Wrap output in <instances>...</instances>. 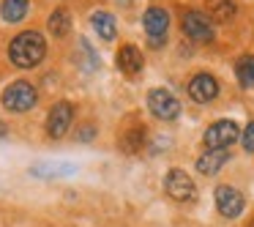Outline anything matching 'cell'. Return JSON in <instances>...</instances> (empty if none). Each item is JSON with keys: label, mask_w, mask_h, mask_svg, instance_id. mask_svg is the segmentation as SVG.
I'll list each match as a JSON object with an SVG mask.
<instances>
[{"label": "cell", "mask_w": 254, "mask_h": 227, "mask_svg": "<svg viewBox=\"0 0 254 227\" xmlns=\"http://www.w3.org/2000/svg\"><path fill=\"white\" fill-rule=\"evenodd\" d=\"M0 14H3L6 22H19L28 14V0H3L0 3Z\"/></svg>", "instance_id": "2e32d148"}, {"label": "cell", "mask_w": 254, "mask_h": 227, "mask_svg": "<svg viewBox=\"0 0 254 227\" xmlns=\"http://www.w3.org/2000/svg\"><path fill=\"white\" fill-rule=\"evenodd\" d=\"M230 159V153L227 151H216V148H208V153H202L197 159V170L202 172V175H213V172L221 170V164Z\"/></svg>", "instance_id": "4fadbf2b"}, {"label": "cell", "mask_w": 254, "mask_h": 227, "mask_svg": "<svg viewBox=\"0 0 254 227\" xmlns=\"http://www.w3.org/2000/svg\"><path fill=\"white\" fill-rule=\"evenodd\" d=\"M189 96H191L194 101H199V104L213 101L216 96H219V82H216V77H210V74H197V77L189 82Z\"/></svg>", "instance_id": "30bf717a"}, {"label": "cell", "mask_w": 254, "mask_h": 227, "mask_svg": "<svg viewBox=\"0 0 254 227\" xmlns=\"http://www.w3.org/2000/svg\"><path fill=\"white\" fill-rule=\"evenodd\" d=\"M208 17L216 22H230L235 17V3L232 0H208Z\"/></svg>", "instance_id": "9a60e30c"}, {"label": "cell", "mask_w": 254, "mask_h": 227, "mask_svg": "<svg viewBox=\"0 0 254 227\" xmlns=\"http://www.w3.org/2000/svg\"><path fill=\"white\" fill-rule=\"evenodd\" d=\"M121 3H128V0H121Z\"/></svg>", "instance_id": "7402d4cb"}, {"label": "cell", "mask_w": 254, "mask_h": 227, "mask_svg": "<svg viewBox=\"0 0 254 227\" xmlns=\"http://www.w3.org/2000/svg\"><path fill=\"white\" fill-rule=\"evenodd\" d=\"M243 148H246L249 153H254V123H249L246 132H243Z\"/></svg>", "instance_id": "ffe728a7"}, {"label": "cell", "mask_w": 254, "mask_h": 227, "mask_svg": "<svg viewBox=\"0 0 254 227\" xmlns=\"http://www.w3.org/2000/svg\"><path fill=\"white\" fill-rule=\"evenodd\" d=\"M148 107H150V112H153L159 121H172V118H178V112H181L178 99L167 88L150 90V93H148Z\"/></svg>", "instance_id": "277c9868"}, {"label": "cell", "mask_w": 254, "mask_h": 227, "mask_svg": "<svg viewBox=\"0 0 254 227\" xmlns=\"http://www.w3.org/2000/svg\"><path fill=\"white\" fill-rule=\"evenodd\" d=\"M68 28H71V17H68L66 8L52 11V17H50V33L58 36V39H63V36L68 33Z\"/></svg>", "instance_id": "ac0fdd59"}, {"label": "cell", "mask_w": 254, "mask_h": 227, "mask_svg": "<svg viewBox=\"0 0 254 227\" xmlns=\"http://www.w3.org/2000/svg\"><path fill=\"white\" fill-rule=\"evenodd\" d=\"M44 55H47V41H44V36L36 33V30L19 33L17 39L11 41V47H8V58H11V63L19 69L39 66V63L44 61Z\"/></svg>", "instance_id": "6da1fadb"}, {"label": "cell", "mask_w": 254, "mask_h": 227, "mask_svg": "<svg viewBox=\"0 0 254 227\" xmlns=\"http://www.w3.org/2000/svg\"><path fill=\"white\" fill-rule=\"evenodd\" d=\"M235 140H238V123L235 121H216L205 132V145L216 148V151H227V145H232Z\"/></svg>", "instance_id": "8992f818"}, {"label": "cell", "mask_w": 254, "mask_h": 227, "mask_svg": "<svg viewBox=\"0 0 254 227\" xmlns=\"http://www.w3.org/2000/svg\"><path fill=\"white\" fill-rule=\"evenodd\" d=\"M30 172L39 178H61V175H74L77 164H71V161H39V164L30 167Z\"/></svg>", "instance_id": "7c38bea8"}, {"label": "cell", "mask_w": 254, "mask_h": 227, "mask_svg": "<svg viewBox=\"0 0 254 227\" xmlns=\"http://www.w3.org/2000/svg\"><path fill=\"white\" fill-rule=\"evenodd\" d=\"M142 145H145V129L142 126L128 129V132L121 137V151H126V153H137Z\"/></svg>", "instance_id": "e0dca14e"}, {"label": "cell", "mask_w": 254, "mask_h": 227, "mask_svg": "<svg viewBox=\"0 0 254 227\" xmlns=\"http://www.w3.org/2000/svg\"><path fill=\"white\" fill-rule=\"evenodd\" d=\"M71 121H74V107L68 101H58L50 110V118H47V134L55 140L63 137L68 132V126H71Z\"/></svg>", "instance_id": "52a82bcc"}, {"label": "cell", "mask_w": 254, "mask_h": 227, "mask_svg": "<svg viewBox=\"0 0 254 227\" xmlns=\"http://www.w3.org/2000/svg\"><path fill=\"white\" fill-rule=\"evenodd\" d=\"M216 208H219L221 216L235 219V216H241V211H243V194L238 192V189H232V186H219L216 189Z\"/></svg>", "instance_id": "ba28073f"}, {"label": "cell", "mask_w": 254, "mask_h": 227, "mask_svg": "<svg viewBox=\"0 0 254 227\" xmlns=\"http://www.w3.org/2000/svg\"><path fill=\"white\" fill-rule=\"evenodd\" d=\"M36 99H39L36 88L30 82H25V79H17V82H11L6 90H3V104H6V110H11V112L33 110Z\"/></svg>", "instance_id": "7a4b0ae2"}, {"label": "cell", "mask_w": 254, "mask_h": 227, "mask_svg": "<svg viewBox=\"0 0 254 227\" xmlns=\"http://www.w3.org/2000/svg\"><path fill=\"white\" fill-rule=\"evenodd\" d=\"M183 33L194 41H210L213 39V25H210V19L205 17V14L189 11L186 17H183Z\"/></svg>", "instance_id": "9c48e42d"}, {"label": "cell", "mask_w": 254, "mask_h": 227, "mask_svg": "<svg viewBox=\"0 0 254 227\" xmlns=\"http://www.w3.org/2000/svg\"><path fill=\"white\" fill-rule=\"evenodd\" d=\"M142 66H145V58L137 47H131V44L121 47V52H118V69H121L123 74H131L134 77V74L142 72Z\"/></svg>", "instance_id": "8fae6325"}, {"label": "cell", "mask_w": 254, "mask_h": 227, "mask_svg": "<svg viewBox=\"0 0 254 227\" xmlns=\"http://www.w3.org/2000/svg\"><path fill=\"white\" fill-rule=\"evenodd\" d=\"M93 134H96V129H93V126H85L82 132L77 134V140H90V137H93Z\"/></svg>", "instance_id": "44dd1931"}, {"label": "cell", "mask_w": 254, "mask_h": 227, "mask_svg": "<svg viewBox=\"0 0 254 227\" xmlns=\"http://www.w3.org/2000/svg\"><path fill=\"white\" fill-rule=\"evenodd\" d=\"M164 189H167V194H170L172 200H178V203L194 200V194H197V186H194V181H191V178H189L183 170H170V172H167Z\"/></svg>", "instance_id": "5b68a950"}, {"label": "cell", "mask_w": 254, "mask_h": 227, "mask_svg": "<svg viewBox=\"0 0 254 227\" xmlns=\"http://www.w3.org/2000/svg\"><path fill=\"white\" fill-rule=\"evenodd\" d=\"M142 25L150 36V47H161L164 44V36H167V28H170V14L161 6H150L142 17Z\"/></svg>", "instance_id": "3957f363"}, {"label": "cell", "mask_w": 254, "mask_h": 227, "mask_svg": "<svg viewBox=\"0 0 254 227\" xmlns=\"http://www.w3.org/2000/svg\"><path fill=\"white\" fill-rule=\"evenodd\" d=\"M235 74H238V82H241L243 88H254V58L243 55L235 66Z\"/></svg>", "instance_id": "d6986e66"}, {"label": "cell", "mask_w": 254, "mask_h": 227, "mask_svg": "<svg viewBox=\"0 0 254 227\" xmlns=\"http://www.w3.org/2000/svg\"><path fill=\"white\" fill-rule=\"evenodd\" d=\"M90 25H93V30H96V33H99L104 41H112V39H115V33H118L115 17H112L110 11H96L93 17H90Z\"/></svg>", "instance_id": "5bb4252c"}]
</instances>
